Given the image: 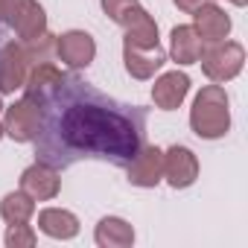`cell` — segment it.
I'll list each match as a JSON object with an SVG mask.
<instances>
[{
	"mask_svg": "<svg viewBox=\"0 0 248 248\" xmlns=\"http://www.w3.org/2000/svg\"><path fill=\"white\" fill-rule=\"evenodd\" d=\"M0 216L6 225H18V222H30L35 216V199L27 196L24 190H12L0 202Z\"/></svg>",
	"mask_w": 248,
	"mask_h": 248,
	"instance_id": "cell-19",
	"label": "cell"
},
{
	"mask_svg": "<svg viewBox=\"0 0 248 248\" xmlns=\"http://www.w3.org/2000/svg\"><path fill=\"white\" fill-rule=\"evenodd\" d=\"M3 132L15 143H30L41 135V102L21 96L3 108Z\"/></svg>",
	"mask_w": 248,
	"mask_h": 248,
	"instance_id": "cell-4",
	"label": "cell"
},
{
	"mask_svg": "<svg viewBox=\"0 0 248 248\" xmlns=\"http://www.w3.org/2000/svg\"><path fill=\"white\" fill-rule=\"evenodd\" d=\"M172 3L181 9V12H187V15H193L199 6H204V3H210V0H172Z\"/></svg>",
	"mask_w": 248,
	"mask_h": 248,
	"instance_id": "cell-22",
	"label": "cell"
},
{
	"mask_svg": "<svg viewBox=\"0 0 248 248\" xmlns=\"http://www.w3.org/2000/svg\"><path fill=\"white\" fill-rule=\"evenodd\" d=\"M193 30L199 32V38H202L204 44L225 41L228 32H231V15L210 0V3H204V6H199V9L193 12Z\"/></svg>",
	"mask_w": 248,
	"mask_h": 248,
	"instance_id": "cell-12",
	"label": "cell"
},
{
	"mask_svg": "<svg viewBox=\"0 0 248 248\" xmlns=\"http://www.w3.org/2000/svg\"><path fill=\"white\" fill-rule=\"evenodd\" d=\"M123 62H126V73L132 79H152L164 64H167V53L164 47H149V50H140V47H126L123 44Z\"/></svg>",
	"mask_w": 248,
	"mask_h": 248,
	"instance_id": "cell-14",
	"label": "cell"
},
{
	"mask_svg": "<svg viewBox=\"0 0 248 248\" xmlns=\"http://www.w3.org/2000/svg\"><path fill=\"white\" fill-rule=\"evenodd\" d=\"M3 242H6L9 248H32V245L38 242V233L32 231L30 222H18V225H9Z\"/></svg>",
	"mask_w": 248,
	"mask_h": 248,
	"instance_id": "cell-21",
	"label": "cell"
},
{
	"mask_svg": "<svg viewBox=\"0 0 248 248\" xmlns=\"http://www.w3.org/2000/svg\"><path fill=\"white\" fill-rule=\"evenodd\" d=\"M32 67L30 53L24 50L21 41H9L0 50V93H15L24 88L27 73Z\"/></svg>",
	"mask_w": 248,
	"mask_h": 248,
	"instance_id": "cell-8",
	"label": "cell"
},
{
	"mask_svg": "<svg viewBox=\"0 0 248 248\" xmlns=\"http://www.w3.org/2000/svg\"><path fill=\"white\" fill-rule=\"evenodd\" d=\"M0 21H3V0H0Z\"/></svg>",
	"mask_w": 248,
	"mask_h": 248,
	"instance_id": "cell-25",
	"label": "cell"
},
{
	"mask_svg": "<svg viewBox=\"0 0 248 248\" xmlns=\"http://www.w3.org/2000/svg\"><path fill=\"white\" fill-rule=\"evenodd\" d=\"M3 108H6V105H3V99H0V114H3Z\"/></svg>",
	"mask_w": 248,
	"mask_h": 248,
	"instance_id": "cell-26",
	"label": "cell"
},
{
	"mask_svg": "<svg viewBox=\"0 0 248 248\" xmlns=\"http://www.w3.org/2000/svg\"><path fill=\"white\" fill-rule=\"evenodd\" d=\"M62 140L76 152L129 161L140 149V132L126 114L102 105H70L62 117Z\"/></svg>",
	"mask_w": 248,
	"mask_h": 248,
	"instance_id": "cell-1",
	"label": "cell"
},
{
	"mask_svg": "<svg viewBox=\"0 0 248 248\" xmlns=\"http://www.w3.org/2000/svg\"><path fill=\"white\" fill-rule=\"evenodd\" d=\"M56 59L70 67V70H82L96 59V41L91 32L85 30H67L62 35H56Z\"/></svg>",
	"mask_w": 248,
	"mask_h": 248,
	"instance_id": "cell-6",
	"label": "cell"
},
{
	"mask_svg": "<svg viewBox=\"0 0 248 248\" xmlns=\"http://www.w3.org/2000/svg\"><path fill=\"white\" fill-rule=\"evenodd\" d=\"M99 6H102V12H105L117 27H123V30H126V27L143 12L140 0H99Z\"/></svg>",
	"mask_w": 248,
	"mask_h": 248,
	"instance_id": "cell-20",
	"label": "cell"
},
{
	"mask_svg": "<svg viewBox=\"0 0 248 248\" xmlns=\"http://www.w3.org/2000/svg\"><path fill=\"white\" fill-rule=\"evenodd\" d=\"M93 242L99 248H132L135 245V228L123 216H102L96 222Z\"/></svg>",
	"mask_w": 248,
	"mask_h": 248,
	"instance_id": "cell-16",
	"label": "cell"
},
{
	"mask_svg": "<svg viewBox=\"0 0 248 248\" xmlns=\"http://www.w3.org/2000/svg\"><path fill=\"white\" fill-rule=\"evenodd\" d=\"M199 178V158L187 146H170L164 149V181L172 190H187Z\"/></svg>",
	"mask_w": 248,
	"mask_h": 248,
	"instance_id": "cell-7",
	"label": "cell"
},
{
	"mask_svg": "<svg viewBox=\"0 0 248 248\" xmlns=\"http://www.w3.org/2000/svg\"><path fill=\"white\" fill-rule=\"evenodd\" d=\"M6 138V132H3V120H0V140H3Z\"/></svg>",
	"mask_w": 248,
	"mask_h": 248,
	"instance_id": "cell-24",
	"label": "cell"
},
{
	"mask_svg": "<svg viewBox=\"0 0 248 248\" xmlns=\"http://www.w3.org/2000/svg\"><path fill=\"white\" fill-rule=\"evenodd\" d=\"M123 44L126 47H140V50H149V47H161V38H158V24L155 18L143 9L126 30H123Z\"/></svg>",
	"mask_w": 248,
	"mask_h": 248,
	"instance_id": "cell-18",
	"label": "cell"
},
{
	"mask_svg": "<svg viewBox=\"0 0 248 248\" xmlns=\"http://www.w3.org/2000/svg\"><path fill=\"white\" fill-rule=\"evenodd\" d=\"M199 64L204 70V76L216 85H225L231 79H236L245 67V47L239 41H216V44H204Z\"/></svg>",
	"mask_w": 248,
	"mask_h": 248,
	"instance_id": "cell-3",
	"label": "cell"
},
{
	"mask_svg": "<svg viewBox=\"0 0 248 248\" xmlns=\"http://www.w3.org/2000/svg\"><path fill=\"white\" fill-rule=\"evenodd\" d=\"M190 129L202 140H219L231 132V99L222 85H204L190 108Z\"/></svg>",
	"mask_w": 248,
	"mask_h": 248,
	"instance_id": "cell-2",
	"label": "cell"
},
{
	"mask_svg": "<svg viewBox=\"0 0 248 248\" xmlns=\"http://www.w3.org/2000/svg\"><path fill=\"white\" fill-rule=\"evenodd\" d=\"M21 190L32 196L35 202H53L62 193V175L50 164H30L21 172Z\"/></svg>",
	"mask_w": 248,
	"mask_h": 248,
	"instance_id": "cell-10",
	"label": "cell"
},
{
	"mask_svg": "<svg viewBox=\"0 0 248 248\" xmlns=\"http://www.w3.org/2000/svg\"><path fill=\"white\" fill-rule=\"evenodd\" d=\"M64 85V73L53 64V62H35L27 73V82H24V91L27 96H32L35 102H44L50 96H56V91H62Z\"/></svg>",
	"mask_w": 248,
	"mask_h": 248,
	"instance_id": "cell-13",
	"label": "cell"
},
{
	"mask_svg": "<svg viewBox=\"0 0 248 248\" xmlns=\"http://www.w3.org/2000/svg\"><path fill=\"white\" fill-rule=\"evenodd\" d=\"M204 50V41L199 38V32L193 30V24H178L170 32V59L181 67L187 64H199V56Z\"/></svg>",
	"mask_w": 248,
	"mask_h": 248,
	"instance_id": "cell-15",
	"label": "cell"
},
{
	"mask_svg": "<svg viewBox=\"0 0 248 248\" xmlns=\"http://www.w3.org/2000/svg\"><path fill=\"white\" fill-rule=\"evenodd\" d=\"M38 231L50 239H73L79 233V216L64 207H44L38 213Z\"/></svg>",
	"mask_w": 248,
	"mask_h": 248,
	"instance_id": "cell-17",
	"label": "cell"
},
{
	"mask_svg": "<svg viewBox=\"0 0 248 248\" xmlns=\"http://www.w3.org/2000/svg\"><path fill=\"white\" fill-rule=\"evenodd\" d=\"M190 93V76L181 73V70H170V73H161L152 85V102L161 108V111H175L184 105Z\"/></svg>",
	"mask_w": 248,
	"mask_h": 248,
	"instance_id": "cell-11",
	"label": "cell"
},
{
	"mask_svg": "<svg viewBox=\"0 0 248 248\" xmlns=\"http://www.w3.org/2000/svg\"><path fill=\"white\" fill-rule=\"evenodd\" d=\"M228 3H233V6H245L248 0H228Z\"/></svg>",
	"mask_w": 248,
	"mask_h": 248,
	"instance_id": "cell-23",
	"label": "cell"
},
{
	"mask_svg": "<svg viewBox=\"0 0 248 248\" xmlns=\"http://www.w3.org/2000/svg\"><path fill=\"white\" fill-rule=\"evenodd\" d=\"M164 181V149L161 146H143L129 158V184L152 190Z\"/></svg>",
	"mask_w": 248,
	"mask_h": 248,
	"instance_id": "cell-9",
	"label": "cell"
},
{
	"mask_svg": "<svg viewBox=\"0 0 248 248\" xmlns=\"http://www.w3.org/2000/svg\"><path fill=\"white\" fill-rule=\"evenodd\" d=\"M3 21L21 41H30L47 30V12L38 0H3Z\"/></svg>",
	"mask_w": 248,
	"mask_h": 248,
	"instance_id": "cell-5",
	"label": "cell"
}]
</instances>
